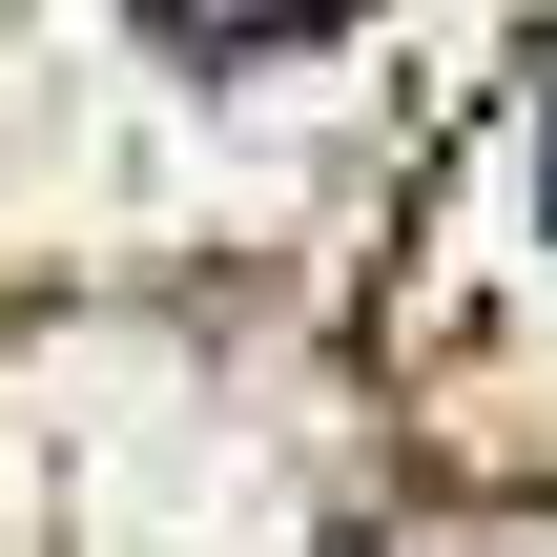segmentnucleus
I'll return each mask as SVG.
<instances>
[{
	"mask_svg": "<svg viewBox=\"0 0 557 557\" xmlns=\"http://www.w3.org/2000/svg\"><path fill=\"white\" fill-rule=\"evenodd\" d=\"M165 41H227V62H269V41H331L351 0H145Z\"/></svg>",
	"mask_w": 557,
	"mask_h": 557,
	"instance_id": "nucleus-1",
	"label": "nucleus"
},
{
	"mask_svg": "<svg viewBox=\"0 0 557 557\" xmlns=\"http://www.w3.org/2000/svg\"><path fill=\"white\" fill-rule=\"evenodd\" d=\"M537 186H557V145H537Z\"/></svg>",
	"mask_w": 557,
	"mask_h": 557,
	"instance_id": "nucleus-2",
	"label": "nucleus"
}]
</instances>
